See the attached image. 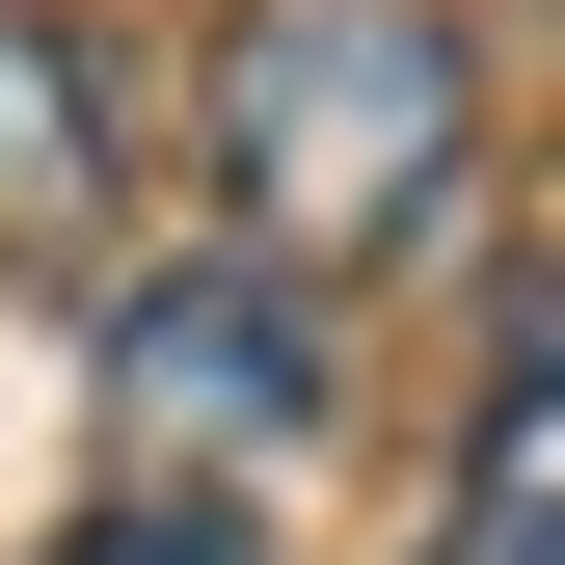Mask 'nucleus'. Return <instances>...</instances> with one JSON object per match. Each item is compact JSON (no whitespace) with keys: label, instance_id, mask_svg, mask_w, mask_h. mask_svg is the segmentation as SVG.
<instances>
[{"label":"nucleus","instance_id":"f257e3e1","mask_svg":"<svg viewBox=\"0 0 565 565\" xmlns=\"http://www.w3.org/2000/svg\"><path fill=\"white\" fill-rule=\"evenodd\" d=\"M458 135H484L458 0H243L216 28V189H243V269H297V297L458 216Z\"/></svg>","mask_w":565,"mask_h":565},{"label":"nucleus","instance_id":"f03ea898","mask_svg":"<svg viewBox=\"0 0 565 565\" xmlns=\"http://www.w3.org/2000/svg\"><path fill=\"white\" fill-rule=\"evenodd\" d=\"M323 297L297 269H243V243H189V269H135L108 297V484H189V512H243L269 458H323Z\"/></svg>","mask_w":565,"mask_h":565},{"label":"nucleus","instance_id":"7ed1b4c3","mask_svg":"<svg viewBox=\"0 0 565 565\" xmlns=\"http://www.w3.org/2000/svg\"><path fill=\"white\" fill-rule=\"evenodd\" d=\"M82 216H108V54L54 28V0H0V269L82 243Z\"/></svg>","mask_w":565,"mask_h":565},{"label":"nucleus","instance_id":"20e7f679","mask_svg":"<svg viewBox=\"0 0 565 565\" xmlns=\"http://www.w3.org/2000/svg\"><path fill=\"white\" fill-rule=\"evenodd\" d=\"M54 565H269V539H243V512H189V484H108Z\"/></svg>","mask_w":565,"mask_h":565},{"label":"nucleus","instance_id":"39448f33","mask_svg":"<svg viewBox=\"0 0 565 565\" xmlns=\"http://www.w3.org/2000/svg\"><path fill=\"white\" fill-rule=\"evenodd\" d=\"M431 565H565V484H539V458H512V484H458V539H431Z\"/></svg>","mask_w":565,"mask_h":565}]
</instances>
